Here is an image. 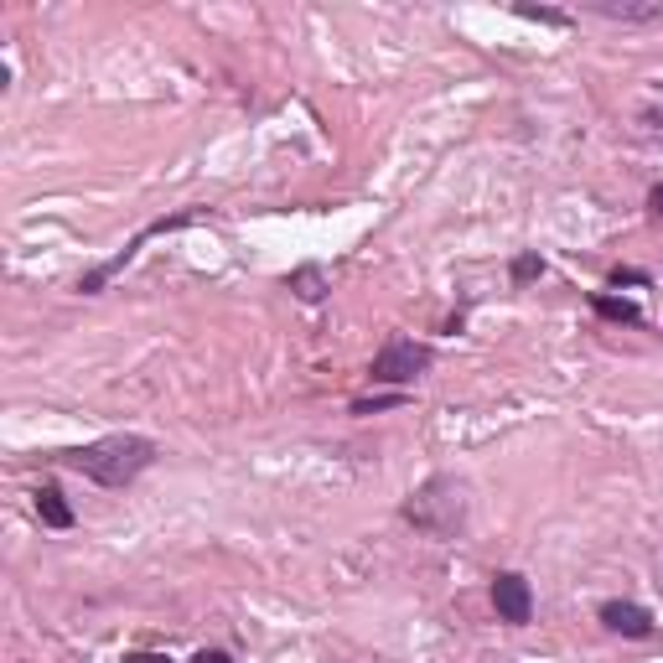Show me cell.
<instances>
[{
    "instance_id": "1",
    "label": "cell",
    "mask_w": 663,
    "mask_h": 663,
    "mask_svg": "<svg viewBox=\"0 0 663 663\" xmlns=\"http://www.w3.org/2000/svg\"><path fill=\"white\" fill-rule=\"evenodd\" d=\"M156 457H161V446L151 436H136V430H119V436H99V441H88V446L57 451L63 467H73L78 477L99 482V488H130Z\"/></svg>"
},
{
    "instance_id": "2",
    "label": "cell",
    "mask_w": 663,
    "mask_h": 663,
    "mask_svg": "<svg viewBox=\"0 0 663 663\" xmlns=\"http://www.w3.org/2000/svg\"><path fill=\"white\" fill-rule=\"evenodd\" d=\"M405 524H415L426 539H457L461 528H467V482L457 477H430L426 488H415L405 498V509H399Z\"/></svg>"
},
{
    "instance_id": "3",
    "label": "cell",
    "mask_w": 663,
    "mask_h": 663,
    "mask_svg": "<svg viewBox=\"0 0 663 663\" xmlns=\"http://www.w3.org/2000/svg\"><path fill=\"white\" fill-rule=\"evenodd\" d=\"M203 218H207V207H188V213H171V218L146 223V228H140V234L130 238L125 249H119V255H109L104 265H94V270H84L78 290H84V296H99V290L109 286V280H115V275L125 270V265H130V259H136L140 249H146V244H151V238H161V234H182V228H192V223H203Z\"/></svg>"
},
{
    "instance_id": "4",
    "label": "cell",
    "mask_w": 663,
    "mask_h": 663,
    "mask_svg": "<svg viewBox=\"0 0 663 663\" xmlns=\"http://www.w3.org/2000/svg\"><path fill=\"white\" fill-rule=\"evenodd\" d=\"M430 363H436V347H430V342L389 338L374 353V363H368V378L384 384V389H409L420 374H430Z\"/></svg>"
},
{
    "instance_id": "5",
    "label": "cell",
    "mask_w": 663,
    "mask_h": 663,
    "mask_svg": "<svg viewBox=\"0 0 663 663\" xmlns=\"http://www.w3.org/2000/svg\"><path fill=\"white\" fill-rule=\"evenodd\" d=\"M493 612H498V622H509V628H528V622H534V586H528V576L498 570L493 576Z\"/></svg>"
},
{
    "instance_id": "6",
    "label": "cell",
    "mask_w": 663,
    "mask_h": 663,
    "mask_svg": "<svg viewBox=\"0 0 663 663\" xmlns=\"http://www.w3.org/2000/svg\"><path fill=\"white\" fill-rule=\"evenodd\" d=\"M601 628L617 632V638H653V617L638 607V601H601Z\"/></svg>"
},
{
    "instance_id": "7",
    "label": "cell",
    "mask_w": 663,
    "mask_h": 663,
    "mask_svg": "<svg viewBox=\"0 0 663 663\" xmlns=\"http://www.w3.org/2000/svg\"><path fill=\"white\" fill-rule=\"evenodd\" d=\"M586 11L607 21H632V26H643V21H663V0H586Z\"/></svg>"
},
{
    "instance_id": "8",
    "label": "cell",
    "mask_w": 663,
    "mask_h": 663,
    "mask_svg": "<svg viewBox=\"0 0 663 663\" xmlns=\"http://www.w3.org/2000/svg\"><path fill=\"white\" fill-rule=\"evenodd\" d=\"M286 286L296 290V301H307V307H322L327 290H332V286H327V270H322V265H296V270L286 275Z\"/></svg>"
},
{
    "instance_id": "9",
    "label": "cell",
    "mask_w": 663,
    "mask_h": 663,
    "mask_svg": "<svg viewBox=\"0 0 663 663\" xmlns=\"http://www.w3.org/2000/svg\"><path fill=\"white\" fill-rule=\"evenodd\" d=\"M36 518L47 528H73V509L57 482H42V488H36Z\"/></svg>"
},
{
    "instance_id": "10",
    "label": "cell",
    "mask_w": 663,
    "mask_h": 663,
    "mask_svg": "<svg viewBox=\"0 0 663 663\" xmlns=\"http://www.w3.org/2000/svg\"><path fill=\"white\" fill-rule=\"evenodd\" d=\"M591 311L601 317V322L643 327V307H638V301H622V296H607V290H596V296H591Z\"/></svg>"
},
{
    "instance_id": "11",
    "label": "cell",
    "mask_w": 663,
    "mask_h": 663,
    "mask_svg": "<svg viewBox=\"0 0 663 663\" xmlns=\"http://www.w3.org/2000/svg\"><path fill=\"white\" fill-rule=\"evenodd\" d=\"M539 275H545V255H539V249H524V255H513V265H509V280H513V290L534 286Z\"/></svg>"
},
{
    "instance_id": "12",
    "label": "cell",
    "mask_w": 663,
    "mask_h": 663,
    "mask_svg": "<svg viewBox=\"0 0 663 663\" xmlns=\"http://www.w3.org/2000/svg\"><path fill=\"white\" fill-rule=\"evenodd\" d=\"M405 399H409L405 389H389V394H374V399H353L347 415H357V420H363V415H384V409H399Z\"/></svg>"
},
{
    "instance_id": "13",
    "label": "cell",
    "mask_w": 663,
    "mask_h": 663,
    "mask_svg": "<svg viewBox=\"0 0 663 663\" xmlns=\"http://www.w3.org/2000/svg\"><path fill=\"white\" fill-rule=\"evenodd\" d=\"M513 17H524V21H539V26H570V17L565 11H549V6H513Z\"/></svg>"
},
{
    "instance_id": "14",
    "label": "cell",
    "mask_w": 663,
    "mask_h": 663,
    "mask_svg": "<svg viewBox=\"0 0 663 663\" xmlns=\"http://www.w3.org/2000/svg\"><path fill=\"white\" fill-rule=\"evenodd\" d=\"M607 280H612V286H648L653 275H648V270H632V265H617V270L607 275Z\"/></svg>"
},
{
    "instance_id": "15",
    "label": "cell",
    "mask_w": 663,
    "mask_h": 663,
    "mask_svg": "<svg viewBox=\"0 0 663 663\" xmlns=\"http://www.w3.org/2000/svg\"><path fill=\"white\" fill-rule=\"evenodd\" d=\"M192 663H234V659H228L223 648H197V653H192Z\"/></svg>"
},
{
    "instance_id": "16",
    "label": "cell",
    "mask_w": 663,
    "mask_h": 663,
    "mask_svg": "<svg viewBox=\"0 0 663 663\" xmlns=\"http://www.w3.org/2000/svg\"><path fill=\"white\" fill-rule=\"evenodd\" d=\"M125 663H171V659H167V653H130Z\"/></svg>"
},
{
    "instance_id": "17",
    "label": "cell",
    "mask_w": 663,
    "mask_h": 663,
    "mask_svg": "<svg viewBox=\"0 0 663 663\" xmlns=\"http://www.w3.org/2000/svg\"><path fill=\"white\" fill-rule=\"evenodd\" d=\"M648 207H653V213H659V218H663V182H659V188H653V192H648Z\"/></svg>"
}]
</instances>
